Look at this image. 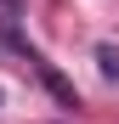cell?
Returning <instances> with one entry per match:
<instances>
[{
    "mask_svg": "<svg viewBox=\"0 0 119 124\" xmlns=\"http://www.w3.org/2000/svg\"><path fill=\"white\" fill-rule=\"evenodd\" d=\"M0 39H6V45H11V51H17V56H23L28 68L40 73V85H46V90H51L57 101H63V107H79V96H74V85H68V79H63V73H57L51 62H46V51H34L28 39H23V34L11 28V17H0Z\"/></svg>",
    "mask_w": 119,
    "mask_h": 124,
    "instance_id": "obj_1",
    "label": "cell"
},
{
    "mask_svg": "<svg viewBox=\"0 0 119 124\" xmlns=\"http://www.w3.org/2000/svg\"><path fill=\"white\" fill-rule=\"evenodd\" d=\"M96 62H102L108 79H119V51H113V45H96Z\"/></svg>",
    "mask_w": 119,
    "mask_h": 124,
    "instance_id": "obj_2",
    "label": "cell"
},
{
    "mask_svg": "<svg viewBox=\"0 0 119 124\" xmlns=\"http://www.w3.org/2000/svg\"><path fill=\"white\" fill-rule=\"evenodd\" d=\"M0 6H6V11H17V6H23V0H0Z\"/></svg>",
    "mask_w": 119,
    "mask_h": 124,
    "instance_id": "obj_3",
    "label": "cell"
}]
</instances>
